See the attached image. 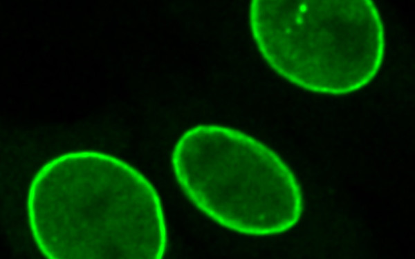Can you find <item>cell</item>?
Returning <instances> with one entry per match:
<instances>
[{"label": "cell", "mask_w": 415, "mask_h": 259, "mask_svg": "<svg viewBox=\"0 0 415 259\" xmlns=\"http://www.w3.org/2000/svg\"><path fill=\"white\" fill-rule=\"evenodd\" d=\"M174 173L203 213L238 233L265 236L296 222V182L264 144L234 128L194 126L178 140Z\"/></svg>", "instance_id": "1"}]
</instances>
